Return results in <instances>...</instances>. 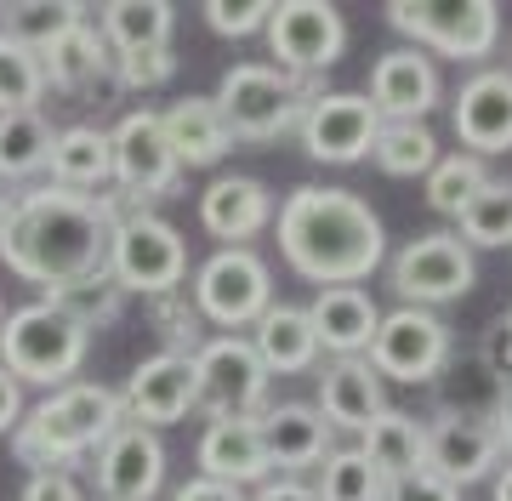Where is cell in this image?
Here are the masks:
<instances>
[{"label": "cell", "mask_w": 512, "mask_h": 501, "mask_svg": "<svg viewBox=\"0 0 512 501\" xmlns=\"http://www.w3.org/2000/svg\"><path fill=\"white\" fill-rule=\"evenodd\" d=\"M120 223V194H69V188H29L0 217V262L23 285L46 297L63 285L109 274V240Z\"/></svg>", "instance_id": "1"}, {"label": "cell", "mask_w": 512, "mask_h": 501, "mask_svg": "<svg viewBox=\"0 0 512 501\" xmlns=\"http://www.w3.org/2000/svg\"><path fill=\"white\" fill-rule=\"evenodd\" d=\"M279 223V251L302 279H313L319 291L330 285H359L382 268L387 257V228L359 200L353 188H296L274 211Z\"/></svg>", "instance_id": "2"}, {"label": "cell", "mask_w": 512, "mask_h": 501, "mask_svg": "<svg viewBox=\"0 0 512 501\" xmlns=\"http://www.w3.org/2000/svg\"><path fill=\"white\" fill-rule=\"evenodd\" d=\"M126 422L120 393L103 382H69V388L46 393L18 427H12V456L35 473H69L109 445V433Z\"/></svg>", "instance_id": "3"}, {"label": "cell", "mask_w": 512, "mask_h": 501, "mask_svg": "<svg viewBox=\"0 0 512 501\" xmlns=\"http://www.w3.org/2000/svg\"><path fill=\"white\" fill-rule=\"evenodd\" d=\"M92 331L69 319L57 302H29L0 319V371L12 382H35V388H69L80 365H86Z\"/></svg>", "instance_id": "4"}, {"label": "cell", "mask_w": 512, "mask_h": 501, "mask_svg": "<svg viewBox=\"0 0 512 501\" xmlns=\"http://www.w3.org/2000/svg\"><path fill=\"white\" fill-rule=\"evenodd\" d=\"M313 97L319 92H313L308 80L285 75L274 63H234L222 75L211 103H217L222 126H228L234 143H274V137L302 126V114H308Z\"/></svg>", "instance_id": "5"}, {"label": "cell", "mask_w": 512, "mask_h": 501, "mask_svg": "<svg viewBox=\"0 0 512 501\" xmlns=\"http://www.w3.org/2000/svg\"><path fill=\"white\" fill-rule=\"evenodd\" d=\"M109 279L137 297H177L188 279V240L154 211H120L109 240Z\"/></svg>", "instance_id": "6"}, {"label": "cell", "mask_w": 512, "mask_h": 501, "mask_svg": "<svg viewBox=\"0 0 512 501\" xmlns=\"http://www.w3.org/2000/svg\"><path fill=\"white\" fill-rule=\"evenodd\" d=\"M387 23L416 46H433L456 63H484L501 46V6L495 0H387Z\"/></svg>", "instance_id": "7"}, {"label": "cell", "mask_w": 512, "mask_h": 501, "mask_svg": "<svg viewBox=\"0 0 512 501\" xmlns=\"http://www.w3.org/2000/svg\"><path fill=\"white\" fill-rule=\"evenodd\" d=\"M188 365H194V410H205L211 422H228V416L256 422L268 410V371L251 336H205L188 353Z\"/></svg>", "instance_id": "8"}, {"label": "cell", "mask_w": 512, "mask_h": 501, "mask_svg": "<svg viewBox=\"0 0 512 501\" xmlns=\"http://www.w3.org/2000/svg\"><path fill=\"white\" fill-rule=\"evenodd\" d=\"M274 308V274L251 245H222L217 257L200 262L194 274V314L211 319L222 336L251 331Z\"/></svg>", "instance_id": "9"}, {"label": "cell", "mask_w": 512, "mask_h": 501, "mask_svg": "<svg viewBox=\"0 0 512 501\" xmlns=\"http://www.w3.org/2000/svg\"><path fill=\"white\" fill-rule=\"evenodd\" d=\"M387 279L404 297V308H444V302H461L478 285V262L473 251L450 234V228H433V234H416L399 257L387 262Z\"/></svg>", "instance_id": "10"}, {"label": "cell", "mask_w": 512, "mask_h": 501, "mask_svg": "<svg viewBox=\"0 0 512 501\" xmlns=\"http://www.w3.org/2000/svg\"><path fill=\"white\" fill-rule=\"evenodd\" d=\"M268 46H274V69L308 80L325 75L342 63V46H348V18L330 6V0H274L268 12Z\"/></svg>", "instance_id": "11"}, {"label": "cell", "mask_w": 512, "mask_h": 501, "mask_svg": "<svg viewBox=\"0 0 512 501\" xmlns=\"http://www.w3.org/2000/svg\"><path fill=\"white\" fill-rule=\"evenodd\" d=\"M450 325L439 314H427V308H393L382 314L376 336H370L365 348V365L387 382H433V376L450 365Z\"/></svg>", "instance_id": "12"}, {"label": "cell", "mask_w": 512, "mask_h": 501, "mask_svg": "<svg viewBox=\"0 0 512 501\" xmlns=\"http://www.w3.org/2000/svg\"><path fill=\"white\" fill-rule=\"evenodd\" d=\"M109 154H114V188H120V200H165L183 183V166H177V154L165 143V126L154 109L126 114L109 131Z\"/></svg>", "instance_id": "13"}, {"label": "cell", "mask_w": 512, "mask_h": 501, "mask_svg": "<svg viewBox=\"0 0 512 501\" xmlns=\"http://www.w3.org/2000/svg\"><path fill=\"white\" fill-rule=\"evenodd\" d=\"M296 131H302V149L319 166H353V160L370 154L376 131H382V114L370 109L365 92H319Z\"/></svg>", "instance_id": "14"}, {"label": "cell", "mask_w": 512, "mask_h": 501, "mask_svg": "<svg viewBox=\"0 0 512 501\" xmlns=\"http://www.w3.org/2000/svg\"><path fill=\"white\" fill-rule=\"evenodd\" d=\"M97 501H154L165 484V445L160 433L120 422L109 445L97 450Z\"/></svg>", "instance_id": "15"}, {"label": "cell", "mask_w": 512, "mask_h": 501, "mask_svg": "<svg viewBox=\"0 0 512 501\" xmlns=\"http://www.w3.org/2000/svg\"><path fill=\"white\" fill-rule=\"evenodd\" d=\"M450 126L461 137V154H507L512 149V69H478L461 80L450 103Z\"/></svg>", "instance_id": "16"}, {"label": "cell", "mask_w": 512, "mask_h": 501, "mask_svg": "<svg viewBox=\"0 0 512 501\" xmlns=\"http://www.w3.org/2000/svg\"><path fill=\"white\" fill-rule=\"evenodd\" d=\"M120 410H126V422L148 427V433L183 422L188 410H194V365H188L183 353H154V359H143L126 376V388H120Z\"/></svg>", "instance_id": "17"}, {"label": "cell", "mask_w": 512, "mask_h": 501, "mask_svg": "<svg viewBox=\"0 0 512 501\" xmlns=\"http://www.w3.org/2000/svg\"><path fill=\"white\" fill-rule=\"evenodd\" d=\"M501 462H507V456H501V439H495L490 422L439 416V422L427 427V473L444 479L450 490H467V484L490 479Z\"/></svg>", "instance_id": "18"}, {"label": "cell", "mask_w": 512, "mask_h": 501, "mask_svg": "<svg viewBox=\"0 0 512 501\" xmlns=\"http://www.w3.org/2000/svg\"><path fill=\"white\" fill-rule=\"evenodd\" d=\"M370 109L382 120H427L439 109V69L421 52H387L370 69Z\"/></svg>", "instance_id": "19"}, {"label": "cell", "mask_w": 512, "mask_h": 501, "mask_svg": "<svg viewBox=\"0 0 512 501\" xmlns=\"http://www.w3.org/2000/svg\"><path fill=\"white\" fill-rule=\"evenodd\" d=\"M308 325L319 336V353H336V359H365L370 336L382 325V308L370 302L365 285H330L308 302Z\"/></svg>", "instance_id": "20"}, {"label": "cell", "mask_w": 512, "mask_h": 501, "mask_svg": "<svg viewBox=\"0 0 512 501\" xmlns=\"http://www.w3.org/2000/svg\"><path fill=\"white\" fill-rule=\"evenodd\" d=\"M256 427H262L268 467H285V479L302 473V467H319L336 450V433L313 405H268L256 416Z\"/></svg>", "instance_id": "21"}, {"label": "cell", "mask_w": 512, "mask_h": 501, "mask_svg": "<svg viewBox=\"0 0 512 501\" xmlns=\"http://www.w3.org/2000/svg\"><path fill=\"white\" fill-rule=\"evenodd\" d=\"M200 479H217V484H268L274 467H268V450H262V427L245 422V416H228V422H211L200 433Z\"/></svg>", "instance_id": "22"}, {"label": "cell", "mask_w": 512, "mask_h": 501, "mask_svg": "<svg viewBox=\"0 0 512 501\" xmlns=\"http://www.w3.org/2000/svg\"><path fill=\"white\" fill-rule=\"evenodd\" d=\"M313 410L330 422V433H365L387 410L382 376L370 371L365 359H330L325 371H319V405Z\"/></svg>", "instance_id": "23"}, {"label": "cell", "mask_w": 512, "mask_h": 501, "mask_svg": "<svg viewBox=\"0 0 512 501\" xmlns=\"http://www.w3.org/2000/svg\"><path fill=\"white\" fill-rule=\"evenodd\" d=\"M200 223H205L211 240L245 245L274 223V194L256 183V177H217V183L200 194Z\"/></svg>", "instance_id": "24"}, {"label": "cell", "mask_w": 512, "mask_h": 501, "mask_svg": "<svg viewBox=\"0 0 512 501\" xmlns=\"http://www.w3.org/2000/svg\"><path fill=\"white\" fill-rule=\"evenodd\" d=\"M251 348L268 376H302L319 365V336L308 325V308H296V302H274L268 314L256 319Z\"/></svg>", "instance_id": "25"}, {"label": "cell", "mask_w": 512, "mask_h": 501, "mask_svg": "<svg viewBox=\"0 0 512 501\" xmlns=\"http://www.w3.org/2000/svg\"><path fill=\"white\" fill-rule=\"evenodd\" d=\"M52 188L69 194H103L114 183V154H109V131L103 126H69L52 137Z\"/></svg>", "instance_id": "26"}, {"label": "cell", "mask_w": 512, "mask_h": 501, "mask_svg": "<svg viewBox=\"0 0 512 501\" xmlns=\"http://www.w3.org/2000/svg\"><path fill=\"white\" fill-rule=\"evenodd\" d=\"M165 126V143H171V154H177V166H217L222 154L234 149V137H228V126H222V114L211 97H183V103H171V109L160 114Z\"/></svg>", "instance_id": "27"}, {"label": "cell", "mask_w": 512, "mask_h": 501, "mask_svg": "<svg viewBox=\"0 0 512 501\" xmlns=\"http://www.w3.org/2000/svg\"><path fill=\"white\" fill-rule=\"evenodd\" d=\"M97 35L114 57L126 52H148V46H171V29H177V6L171 0H109L97 6Z\"/></svg>", "instance_id": "28"}, {"label": "cell", "mask_w": 512, "mask_h": 501, "mask_svg": "<svg viewBox=\"0 0 512 501\" xmlns=\"http://www.w3.org/2000/svg\"><path fill=\"white\" fill-rule=\"evenodd\" d=\"M359 456H365L382 479L421 473V467H427V422L404 416V410H382V416L359 433Z\"/></svg>", "instance_id": "29"}, {"label": "cell", "mask_w": 512, "mask_h": 501, "mask_svg": "<svg viewBox=\"0 0 512 501\" xmlns=\"http://www.w3.org/2000/svg\"><path fill=\"white\" fill-rule=\"evenodd\" d=\"M40 69H46V92H86L92 80H103L114 69L109 46H103V35H97L92 23L80 18L69 29V35H57L46 52H40Z\"/></svg>", "instance_id": "30"}, {"label": "cell", "mask_w": 512, "mask_h": 501, "mask_svg": "<svg viewBox=\"0 0 512 501\" xmlns=\"http://www.w3.org/2000/svg\"><path fill=\"white\" fill-rule=\"evenodd\" d=\"M52 137H57V131H52V120H46L40 109L0 114V188L40 177L46 160H52Z\"/></svg>", "instance_id": "31"}, {"label": "cell", "mask_w": 512, "mask_h": 501, "mask_svg": "<svg viewBox=\"0 0 512 501\" xmlns=\"http://www.w3.org/2000/svg\"><path fill=\"white\" fill-rule=\"evenodd\" d=\"M370 160L387 177H427L439 166V137L427 131V120H382L376 143H370Z\"/></svg>", "instance_id": "32"}, {"label": "cell", "mask_w": 512, "mask_h": 501, "mask_svg": "<svg viewBox=\"0 0 512 501\" xmlns=\"http://www.w3.org/2000/svg\"><path fill=\"white\" fill-rule=\"evenodd\" d=\"M456 223H461L456 240L467 245V251H507V245H512V183L490 177Z\"/></svg>", "instance_id": "33"}, {"label": "cell", "mask_w": 512, "mask_h": 501, "mask_svg": "<svg viewBox=\"0 0 512 501\" xmlns=\"http://www.w3.org/2000/svg\"><path fill=\"white\" fill-rule=\"evenodd\" d=\"M80 18H86V6H74V0H23V6H0V35L29 46V52H46Z\"/></svg>", "instance_id": "34"}, {"label": "cell", "mask_w": 512, "mask_h": 501, "mask_svg": "<svg viewBox=\"0 0 512 501\" xmlns=\"http://www.w3.org/2000/svg\"><path fill=\"white\" fill-rule=\"evenodd\" d=\"M382 490H387V479L353 445V450H330L325 462H319L313 501H382Z\"/></svg>", "instance_id": "35"}, {"label": "cell", "mask_w": 512, "mask_h": 501, "mask_svg": "<svg viewBox=\"0 0 512 501\" xmlns=\"http://www.w3.org/2000/svg\"><path fill=\"white\" fill-rule=\"evenodd\" d=\"M484 183H490V171L478 154H439V166L427 171V205L439 217H461Z\"/></svg>", "instance_id": "36"}, {"label": "cell", "mask_w": 512, "mask_h": 501, "mask_svg": "<svg viewBox=\"0 0 512 501\" xmlns=\"http://www.w3.org/2000/svg\"><path fill=\"white\" fill-rule=\"evenodd\" d=\"M40 97H46L40 52L0 35V114H29V109H40Z\"/></svg>", "instance_id": "37"}, {"label": "cell", "mask_w": 512, "mask_h": 501, "mask_svg": "<svg viewBox=\"0 0 512 501\" xmlns=\"http://www.w3.org/2000/svg\"><path fill=\"white\" fill-rule=\"evenodd\" d=\"M46 302H57L69 319H80L86 331H97V325H109V319L120 314L126 291H120L109 274H97V279H80V285H63V291H52Z\"/></svg>", "instance_id": "38"}, {"label": "cell", "mask_w": 512, "mask_h": 501, "mask_svg": "<svg viewBox=\"0 0 512 501\" xmlns=\"http://www.w3.org/2000/svg\"><path fill=\"white\" fill-rule=\"evenodd\" d=\"M205 23L228 40H245L256 29H268V12H274V0H205L200 6Z\"/></svg>", "instance_id": "39"}, {"label": "cell", "mask_w": 512, "mask_h": 501, "mask_svg": "<svg viewBox=\"0 0 512 501\" xmlns=\"http://www.w3.org/2000/svg\"><path fill=\"white\" fill-rule=\"evenodd\" d=\"M114 75H120V86H131V92H154V86H165V80L177 75V52H171V46L126 52V57H114Z\"/></svg>", "instance_id": "40"}, {"label": "cell", "mask_w": 512, "mask_h": 501, "mask_svg": "<svg viewBox=\"0 0 512 501\" xmlns=\"http://www.w3.org/2000/svg\"><path fill=\"white\" fill-rule=\"evenodd\" d=\"M154 325H160V336L171 342L165 353H183V359H188V353L205 342V336H200V314H194L188 302H177V297H154Z\"/></svg>", "instance_id": "41"}, {"label": "cell", "mask_w": 512, "mask_h": 501, "mask_svg": "<svg viewBox=\"0 0 512 501\" xmlns=\"http://www.w3.org/2000/svg\"><path fill=\"white\" fill-rule=\"evenodd\" d=\"M382 501H461V490H450L444 479H433V473L421 467V473H404V479H387Z\"/></svg>", "instance_id": "42"}, {"label": "cell", "mask_w": 512, "mask_h": 501, "mask_svg": "<svg viewBox=\"0 0 512 501\" xmlns=\"http://www.w3.org/2000/svg\"><path fill=\"white\" fill-rule=\"evenodd\" d=\"M23 501H86V490L74 484V473H29Z\"/></svg>", "instance_id": "43"}, {"label": "cell", "mask_w": 512, "mask_h": 501, "mask_svg": "<svg viewBox=\"0 0 512 501\" xmlns=\"http://www.w3.org/2000/svg\"><path fill=\"white\" fill-rule=\"evenodd\" d=\"M171 501H245V496H239L234 484H217V479H200L194 473L183 490H171Z\"/></svg>", "instance_id": "44"}, {"label": "cell", "mask_w": 512, "mask_h": 501, "mask_svg": "<svg viewBox=\"0 0 512 501\" xmlns=\"http://www.w3.org/2000/svg\"><path fill=\"white\" fill-rule=\"evenodd\" d=\"M18 422H23V388L0 371V433H12Z\"/></svg>", "instance_id": "45"}, {"label": "cell", "mask_w": 512, "mask_h": 501, "mask_svg": "<svg viewBox=\"0 0 512 501\" xmlns=\"http://www.w3.org/2000/svg\"><path fill=\"white\" fill-rule=\"evenodd\" d=\"M251 501H313V484H302V479H268Z\"/></svg>", "instance_id": "46"}, {"label": "cell", "mask_w": 512, "mask_h": 501, "mask_svg": "<svg viewBox=\"0 0 512 501\" xmlns=\"http://www.w3.org/2000/svg\"><path fill=\"white\" fill-rule=\"evenodd\" d=\"M495 439H501V456H512V382L501 388V405H495Z\"/></svg>", "instance_id": "47"}, {"label": "cell", "mask_w": 512, "mask_h": 501, "mask_svg": "<svg viewBox=\"0 0 512 501\" xmlns=\"http://www.w3.org/2000/svg\"><path fill=\"white\" fill-rule=\"evenodd\" d=\"M490 501H512V456L490 473Z\"/></svg>", "instance_id": "48"}, {"label": "cell", "mask_w": 512, "mask_h": 501, "mask_svg": "<svg viewBox=\"0 0 512 501\" xmlns=\"http://www.w3.org/2000/svg\"><path fill=\"white\" fill-rule=\"evenodd\" d=\"M6 205H12V200H6V188H0V217H6Z\"/></svg>", "instance_id": "49"}, {"label": "cell", "mask_w": 512, "mask_h": 501, "mask_svg": "<svg viewBox=\"0 0 512 501\" xmlns=\"http://www.w3.org/2000/svg\"><path fill=\"white\" fill-rule=\"evenodd\" d=\"M501 331H507V342H512V314H507V325H501Z\"/></svg>", "instance_id": "50"}, {"label": "cell", "mask_w": 512, "mask_h": 501, "mask_svg": "<svg viewBox=\"0 0 512 501\" xmlns=\"http://www.w3.org/2000/svg\"><path fill=\"white\" fill-rule=\"evenodd\" d=\"M0 319H6V308H0Z\"/></svg>", "instance_id": "51"}]
</instances>
